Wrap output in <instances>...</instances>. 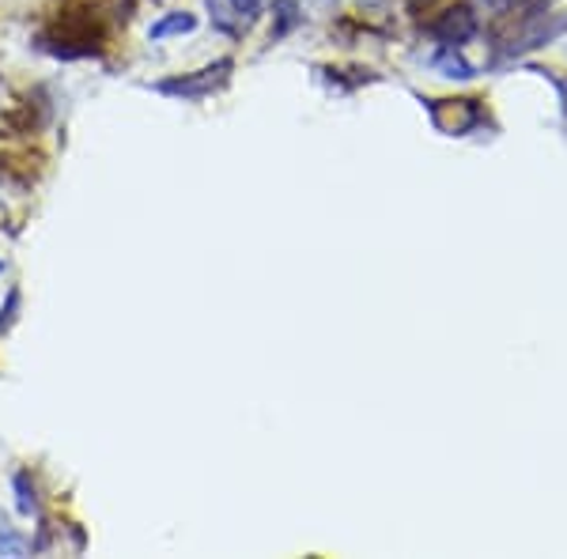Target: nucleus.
<instances>
[{
	"label": "nucleus",
	"mask_w": 567,
	"mask_h": 559,
	"mask_svg": "<svg viewBox=\"0 0 567 559\" xmlns=\"http://www.w3.org/2000/svg\"><path fill=\"white\" fill-rule=\"evenodd\" d=\"M231 4V12L239 15V23H250L254 15L261 12V0H227Z\"/></svg>",
	"instance_id": "8"
},
{
	"label": "nucleus",
	"mask_w": 567,
	"mask_h": 559,
	"mask_svg": "<svg viewBox=\"0 0 567 559\" xmlns=\"http://www.w3.org/2000/svg\"><path fill=\"white\" fill-rule=\"evenodd\" d=\"M16 491H20V510H23V515H34V510H39V499H34V484H27V473L16 476Z\"/></svg>",
	"instance_id": "7"
},
{
	"label": "nucleus",
	"mask_w": 567,
	"mask_h": 559,
	"mask_svg": "<svg viewBox=\"0 0 567 559\" xmlns=\"http://www.w3.org/2000/svg\"><path fill=\"white\" fill-rule=\"evenodd\" d=\"M231 61H216L208 69H197V72H186V76H171V80H159L155 91L159 95H171V99H182V103H197V99H208L213 91H219L231 76Z\"/></svg>",
	"instance_id": "1"
},
{
	"label": "nucleus",
	"mask_w": 567,
	"mask_h": 559,
	"mask_svg": "<svg viewBox=\"0 0 567 559\" xmlns=\"http://www.w3.org/2000/svg\"><path fill=\"white\" fill-rule=\"evenodd\" d=\"M272 20H277L272 39H284V34H291L299 23H303V12H299L296 0H272Z\"/></svg>",
	"instance_id": "5"
},
{
	"label": "nucleus",
	"mask_w": 567,
	"mask_h": 559,
	"mask_svg": "<svg viewBox=\"0 0 567 559\" xmlns=\"http://www.w3.org/2000/svg\"><path fill=\"white\" fill-rule=\"evenodd\" d=\"M326 4H329V0H326Z\"/></svg>",
	"instance_id": "10"
},
{
	"label": "nucleus",
	"mask_w": 567,
	"mask_h": 559,
	"mask_svg": "<svg viewBox=\"0 0 567 559\" xmlns=\"http://www.w3.org/2000/svg\"><path fill=\"white\" fill-rule=\"evenodd\" d=\"M435 69L443 72V76H454V80H473V65L462 58V53H454V45H446V50L439 53Z\"/></svg>",
	"instance_id": "6"
},
{
	"label": "nucleus",
	"mask_w": 567,
	"mask_h": 559,
	"mask_svg": "<svg viewBox=\"0 0 567 559\" xmlns=\"http://www.w3.org/2000/svg\"><path fill=\"white\" fill-rule=\"evenodd\" d=\"M197 31V15L194 12H167L163 20H155L148 27V39L163 42V39H175V34H189Z\"/></svg>",
	"instance_id": "4"
},
{
	"label": "nucleus",
	"mask_w": 567,
	"mask_h": 559,
	"mask_svg": "<svg viewBox=\"0 0 567 559\" xmlns=\"http://www.w3.org/2000/svg\"><path fill=\"white\" fill-rule=\"evenodd\" d=\"M473 31H477V20H473L470 8H451V12H446L443 20L435 23L439 42H446V45H458V42H465Z\"/></svg>",
	"instance_id": "3"
},
{
	"label": "nucleus",
	"mask_w": 567,
	"mask_h": 559,
	"mask_svg": "<svg viewBox=\"0 0 567 559\" xmlns=\"http://www.w3.org/2000/svg\"><path fill=\"white\" fill-rule=\"evenodd\" d=\"M484 4H492V8H499V12H503V8H511L515 0H484Z\"/></svg>",
	"instance_id": "9"
},
{
	"label": "nucleus",
	"mask_w": 567,
	"mask_h": 559,
	"mask_svg": "<svg viewBox=\"0 0 567 559\" xmlns=\"http://www.w3.org/2000/svg\"><path fill=\"white\" fill-rule=\"evenodd\" d=\"M481 117L484 114L473 99H439V103H432V122L451 136H465L470 130H477Z\"/></svg>",
	"instance_id": "2"
}]
</instances>
